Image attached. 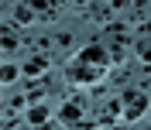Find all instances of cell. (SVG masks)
<instances>
[{"instance_id":"obj_7","label":"cell","mask_w":151,"mask_h":130,"mask_svg":"<svg viewBox=\"0 0 151 130\" xmlns=\"http://www.w3.org/2000/svg\"><path fill=\"white\" fill-rule=\"evenodd\" d=\"M28 120H31V123H45V120H48V110H45V103H41V106H35V110L28 113Z\"/></svg>"},{"instance_id":"obj_11","label":"cell","mask_w":151,"mask_h":130,"mask_svg":"<svg viewBox=\"0 0 151 130\" xmlns=\"http://www.w3.org/2000/svg\"><path fill=\"white\" fill-rule=\"evenodd\" d=\"M0 79H4V82H14V79H17V69H14V65H4V75H0Z\"/></svg>"},{"instance_id":"obj_12","label":"cell","mask_w":151,"mask_h":130,"mask_svg":"<svg viewBox=\"0 0 151 130\" xmlns=\"http://www.w3.org/2000/svg\"><path fill=\"white\" fill-rule=\"evenodd\" d=\"M93 127H96L93 120H79V123H76V130H93Z\"/></svg>"},{"instance_id":"obj_1","label":"cell","mask_w":151,"mask_h":130,"mask_svg":"<svg viewBox=\"0 0 151 130\" xmlns=\"http://www.w3.org/2000/svg\"><path fill=\"white\" fill-rule=\"evenodd\" d=\"M65 75H69V82H96V79H100V69H96V65H83V62H72L65 69Z\"/></svg>"},{"instance_id":"obj_10","label":"cell","mask_w":151,"mask_h":130,"mask_svg":"<svg viewBox=\"0 0 151 130\" xmlns=\"http://www.w3.org/2000/svg\"><path fill=\"white\" fill-rule=\"evenodd\" d=\"M28 99L31 103H41V99H45V86H35V89L28 93Z\"/></svg>"},{"instance_id":"obj_3","label":"cell","mask_w":151,"mask_h":130,"mask_svg":"<svg viewBox=\"0 0 151 130\" xmlns=\"http://www.w3.org/2000/svg\"><path fill=\"white\" fill-rule=\"evenodd\" d=\"M106 58H110V55H106V48L89 45L83 55H79V62H83V65H96V69H100V65H106Z\"/></svg>"},{"instance_id":"obj_9","label":"cell","mask_w":151,"mask_h":130,"mask_svg":"<svg viewBox=\"0 0 151 130\" xmlns=\"http://www.w3.org/2000/svg\"><path fill=\"white\" fill-rule=\"evenodd\" d=\"M0 41H4V51H14V48H17V38L10 34V31H4V38H0Z\"/></svg>"},{"instance_id":"obj_5","label":"cell","mask_w":151,"mask_h":130,"mask_svg":"<svg viewBox=\"0 0 151 130\" xmlns=\"http://www.w3.org/2000/svg\"><path fill=\"white\" fill-rule=\"evenodd\" d=\"M35 10H38V7H31V4H17V7H14L17 24H31V21H35Z\"/></svg>"},{"instance_id":"obj_6","label":"cell","mask_w":151,"mask_h":130,"mask_svg":"<svg viewBox=\"0 0 151 130\" xmlns=\"http://www.w3.org/2000/svg\"><path fill=\"white\" fill-rule=\"evenodd\" d=\"M45 69H48V62H45L41 55H35V58H31L28 65H24V72H28V75H41Z\"/></svg>"},{"instance_id":"obj_2","label":"cell","mask_w":151,"mask_h":130,"mask_svg":"<svg viewBox=\"0 0 151 130\" xmlns=\"http://www.w3.org/2000/svg\"><path fill=\"white\" fill-rule=\"evenodd\" d=\"M120 103H127V113H124V120H137L144 113V106H148V96H141V93H124V99Z\"/></svg>"},{"instance_id":"obj_8","label":"cell","mask_w":151,"mask_h":130,"mask_svg":"<svg viewBox=\"0 0 151 130\" xmlns=\"http://www.w3.org/2000/svg\"><path fill=\"white\" fill-rule=\"evenodd\" d=\"M137 55L151 65V38H141V41H137Z\"/></svg>"},{"instance_id":"obj_4","label":"cell","mask_w":151,"mask_h":130,"mask_svg":"<svg viewBox=\"0 0 151 130\" xmlns=\"http://www.w3.org/2000/svg\"><path fill=\"white\" fill-rule=\"evenodd\" d=\"M79 103L83 99H72V103H65V106H62V123H79Z\"/></svg>"}]
</instances>
